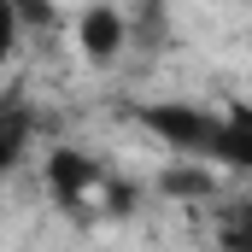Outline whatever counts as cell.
Here are the masks:
<instances>
[{
  "mask_svg": "<svg viewBox=\"0 0 252 252\" xmlns=\"http://www.w3.org/2000/svg\"><path fill=\"white\" fill-rule=\"evenodd\" d=\"M135 118H141L147 135H158L176 158H199V164H211V153H217V129H223V112L193 106V100H153V106H141Z\"/></svg>",
  "mask_w": 252,
  "mask_h": 252,
  "instance_id": "cell-1",
  "label": "cell"
},
{
  "mask_svg": "<svg viewBox=\"0 0 252 252\" xmlns=\"http://www.w3.org/2000/svg\"><path fill=\"white\" fill-rule=\"evenodd\" d=\"M24 147H30V112L24 106H0V182L18 170Z\"/></svg>",
  "mask_w": 252,
  "mask_h": 252,
  "instance_id": "cell-7",
  "label": "cell"
},
{
  "mask_svg": "<svg viewBox=\"0 0 252 252\" xmlns=\"http://www.w3.org/2000/svg\"><path fill=\"white\" fill-rule=\"evenodd\" d=\"M129 41V18L118 12V6H88L82 18H76V47L88 53V59H118Z\"/></svg>",
  "mask_w": 252,
  "mask_h": 252,
  "instance_id": "cell-3",
  "label": "cell"
},
{
  "mask_svg": "<svg viewBox=\"0 0 252 252\" xmlns=\"http://www.w3.org/2000/svg\"><path fill=\"white\" fill-rule=\"evenodd\" d=\"M18 35H24V12H18V0H0V59L18 53Z\"/></svg>",
  "mask_w": 252,
  "mask_h": 252,
  "instance_id": "cell-8",
  "label": "cell"
},
{
  "mask_svg": "<svg viewBox=\"0 0 252 252\" xmlns=\"http://www.w3.org/2000/svg\"><path fill=\"white\" fill-rule=\"evenodd\" d=\"M211 170H235L252 176V100L247 106H229L223 129H217V153H211Z\"/></svg>",
  "mask_w": 252,
  "mask_h": 252,
  "instance_id": "cell-4",
  "label": "cell"
},
{
  "mask_svg": "<svg viewBox=\"0 0 252 252\" xmlns=\"http://www.w3.org/2000/svg\"><path fill=\"white\" fill-rule=\"evenodd\" d=\"M158 193L170 199H211L217 193V170L199 158H170V170H158Z\"/></svg>",
  "mask_w": 252,
  "mask_h": 252,
  "instance_id": "cell-5",
  "label": "cell"
},
{
  "mask_svg": "<svg viewBox=\"0 0 252 252\" xmlns=\"http://www.w3.org/2000/svg\"><path fill=\"white\" fill-rule=\"evenodd\" d=\"M47 188L59 199L64 211H76V205H88L94 193L112 188V176H106V164L94 158V153H82V147H53L47 153Z\"/></svg>",
  "mask_w": 252,
  "mask_h": 252,
  "instance_id": "cell-2",
  "label": "cell"
},
{
  "mask_svg": "<svg viewBox=\"0 0 252 252\" xmlns=\"http://www.w3.org/2000/svg\"><path fill=\"white\" fill-rule=\"evenodd\" d=\"M217 247L252 252V199H223L217 205Z\"/></svg>",
  "mask_w": 252,
  "mask_h": 252,
  "instance_id": "cell-6",
  "label": "cell"
}]
</instances>
